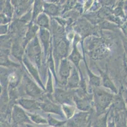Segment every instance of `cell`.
<instances>
[{"label":"cell","instance_id":"6da1fadb","mask_svg":"<svg viewBox=\"0 0 127 127\" xmlns=\"http://www.w3.org/2000/svg\"><path fill=\"white\" fill-rule=\"evenodd\" d=\"M13 122L16 125H22L24 123H31L24 111L17 106H15L12 114Z\"/></svg>","mask_w":127,"mask_h":127},{"label":"cell","instance_id":"7a4b0ae2","mask_svg":"<svg viewBox=\"0 0 127 127\" xmlns=\"http://www.w3.org/2000/svg\"><path fill=\"white\" fill-rule=\"evenodd\" d=\"M87 113H78L66 123V127H85L87 123Z\"/></svg>","mask_w":127,"mask_h":127},{"label":"cell","instance_id":"3957f363","mask_svg":"<svg viewBox=\"0 0 127 127\" xmlns=\"http://www.w3.org/2000/svg\"><path fill=\"white\" fill-rule=\"evenodd\" d=\"M111 100V96L104 92H97L95 94V101L98 108L101 110H104L106 107L108 106Z\"/></svg>","mask_w":127,"mask_h":127},{"label":"cell","instance_id":"277c9868","mask_svg":"<svg viewBox=\"0 0 127 127\" xmlns=\"http://www.w3.org/2000/svg\"><path fill=\"white\" fill-rule=\"evenodd\" d=\"M25 86L27 94L32 96H37L40 95L41 91L37 88L34 83L27 77L25 78Z\"/></svg>","mask_w":127,"mask_h":127},{"label":"cell","instance_id":"5b68a950","mask_svg":"<svg viewBox=\"0 0 127 127\" xmlns=\"http://www.w3.org/2000/svg\"><path fill=\"white\" fill-rule=\"evenodd\" d=\"M41 107H42L43 110H44L45 111L56 113L58 115L61 114V109H60V107L57 106V105H55V104H53L51 102H49V101H48V102L46 101V102L42 104L41 105Z\"/></svg>","mask_w":127,"mask_h":127},{"label":"cell","instance_id":"8992f818","mask_svg":"<svg viewBox=\"0 0 127 127\" xmlns=\"http://www.w3.org/2000/svg\"><path fill=\"white\" fill-rule=\"evenodd\" d=\"M20 103L24 108L28 110H36L39 108V104L34 101L23 99L20 101Z\"/></svg>","mask_w":127,"mask_h":127},{"label":"cell","instance_id":"52a82bcc","mask_svg":"<svg viewBox=\"0 0 127 127\" xmlns=\"http://www.w3.org/2000/svg\"><path fill=\"white\" fill-rule=\"evenodd\" d=\"M56 100L62 103V102H68L70 101L71 96H70V94L64 91L58 90H56Z\"/></svg>","mask_w":127,"mask_h":127},{"label":"cell","instance_id":"ba28073f","mask_svg":"<svg viewBox=\"0 0 127 127\" xmlns=\"http://www.w3.org/2000/svg\"><path fill=\"white\" fill-rule=\"evenodd\" d=\"M70 71V66L69 63L66 60H63L62 62L61 69H60V74L62 76V78L65 80L69 76Z\"/></svg>","mask_w":127,"mask_h":127},{"label":"cell","instance_id":"9c48e42d","mask_svg":"<svg viewBox=\"0 0 127 127\" xmlns=\"http://www.w3.org/2000/svg\"><path fill=\"white\" fill-rule=\"evenodd\" d=\"M107 118L106 115L104 116H101L97 119L92 125V127H108L107 126Z\"/></svg>","mask_w":127,"mask_h":127},{"label":"cell","instance_id":"30bf717a","mask_svg":"<svg viewBox=\"0 0 127 127\" xmlns=\"http://www.w3.org/2000/svg\"><path fill=\"white\" fill-rule=\"evenodd\" d=\"M41 37L42 43H43L44 45L45 49H48L49 40V34L48 31H47L45 29H41Z\"/></svg>","mask_w":127,"mask_h":127},{"label":"cell","instance_id":"8fae6325","mask_svg":"<svg viewBox=\"0 0 127 127\" xmlns=\"http://www.w3.org/2000/svg\"><path fill=\"white\" fill-rule=\"evenodd\" d=\"M66 43L65 42L63 41H60V43L57 46V52H58V54L59 55L62 56V57H63L66 55Z\"/></svg>","mask_w":127,"mask_h":127},{"label":"cell","instance_id":"7c38bea8","mask_svg":"<svg viewBox=\"0 0 127 127\" xmlns=\"http://www.w3.org/2000/svg\"><path fill=\"white\" fill-rule=\"evenodd\" d=\"M48 123L49 125L53 127H62L66 124V122H60V121L57 120L56 119L49 116L48 117Z\"/></svg>","mask_w":127,"mask_h":127},{"label":"cell","instance_id":"4fadbf2b","mask_svg":"<svg viewBox=\"0 0 127 127\" xmlns=\"http://www.w3.org/2000/svg\"><path fill=\"white\" fill-rule=\"evenodd\" d=\"M116 127H127V121L125 115H119L116 118Z\"/></svg>","mask_w":127,"mask_h":127},{"label":"cell","instance_id":"5bb4252c","mask_svg":"<svg viewBox=\"0 0 127 127\" xmlns=\"http://www.w3.org/2000/svg\"><path fill=\"white\" fill-rule=\"evenodd\" d=\"M45 10H46V11L48 12V13L50 14V15H56L58 12V7L55 6L54 4H45Z\"/></svg>","mask_w":127,"mask_h":127},{"label":"cell","instance_id":"9a60e30c","mask_svg":"<svg viewBox=\"0 0 127 127\" xmlns=\"http://www.w3.org/2000/svg\"><path fill=\"white\" fill-rule=\"evenodd\" d=\"M31 120L36 124H46L47 123V120L42 118L38 115H29Z\"/></svg>","mask_w":127,"mask_h":127},{"label":"cell","instance_id":"2e32d148","mask_svg":"<svg viewBox=\"0 0 127 127\" xmlns=\"http://www.w3.org/2000/svg\"><path fill=\"white\" fill-rule=\"evenodd\" d=\"M37 23L40 25L44 27H49V23H48V17L45 15H41L38 17Z\"/></svg>","mask_w":127,"mask_h":127},{"label":"cell","instance_id":"e0dca14e","mask_svg":"<svg viewBox=\"0 0 127 127\" xmlns=\"http://www.w3.org/2000/svg\"><path fill=\"white\" fill-rule=\"evenodd\" d=\"M70 59L73 60V62L74 63H75L76 64H77L78 63V61L80 59V55L79 53L77 52V50H76V48H75V49L73 50L72 52V54L70 56Z\"/></svg>","mask_w":127,"mask_h":127},{"label":"cell","instance_id":"ac0fdd59","mask_svg":"<svg viewBox=\"0 0 127 127\" xmlns=\"http://www.w3.org/2000/svg\"><path fill=\"white\" fill-rule=\"evenodd\" d=\"M77 73L74 72V74H73L71 78H70V81H69V85L70 87H75L77 86V84L78 83V76H77Z\"/></svg>","mask_w":127,"mask_h":127},{"label":"cell","instance_id":"d6986e66","mask_svg":"<svg viewBox=\"0 0 127 127\" xmlns=\"http://www.w3.org/2000/svg\"><path fill=\"white\" fill-rule=\"evenodd\" d=\"M63 109H64V112H65V114L67 116V118H70L73 116V113H74V109L73 108H70L68 106H64L63 107Z\"/></svg>","mask_w":127,"mask_h":127},{"label":"cell","instance_id":"ffe728a7","mask_svg":"<svg viewBox=\"0 0 127 127\" xmlns=\"http://www.w3.org/2000/svg\"><path fill=\"white\" fill-rule=\"evenodd\" d=\"M41 8H42V4H41V1H36L35 4V8H34V18H35V16L39 13V12L41 11Z\"/></svg>","mask_w":127,"mask_h":127},{"label":"cell","instance_id":"44dd1931","mask_svg":"<svg viewBox=\"0 0 127 127\" xmlns=\"http://www.w3.org/2000/svg\"><path fill=\"white\" fill-rule=\"evenodd\" d=\"M25 63H26V65H27V66H28V67H29V69L30 71H31V73H32V74H33V76H34L35 77V78H36V80H37L38 81H39V78H38V76H37V71H35V69H34V67H32V66H29V65L28 62H25Z\"/></svg>","mask_w":127,"mask_h":127},{"label":"cell","instance_id":"7402d4cb","mask_svg":"<svg viewBox=\"0 0 127 127\" xmlns=\"http://www.w3.org/2000/svg\"><path fill=\"white\" fill-rule=\"evenodd\" d=\"M1 127H12L11 126H10V125L8 124L7 123H2L1 125Z\"/></svg>","mask_w":127,"mask_h":127},{"label":"cell","instance_id":"603a6c76","mask_svg":"<svg viewBox=\"0 0 127 127\" xmlns=\"http://www.w3.org/2000/svg\"><path fill=\"white\" fill-rule=\"evenodd\" d=\"M15 127H26V125L24 126V125H17Z\"/></svg>","mask_w":127,"mask_h":127},{"label":"cell","instance_id":"cb8c5ba5","mask_svg":"<svg viewBox=\"0 0 127 127\" xmlns=\"http://www.w3.org/2000/svg\"><path fill=\"white\" fill-rule=\"evenodd\" d=\"M86 127H92V125H91V123H89L88 125Z\"/></svg>","mask_w":127,"mask_h":127},{"label":"cell","instance_id":"d4e9b609","mask_svg":"<svg viewBox=\"0 0 127 127\" xmlns=\"http://www.w3.org/2000/svg\"><path fill=\"white\" fill-rule=\"evenodd\" d=\"M26 127H33V126L31 125H27V124L26 125Z\"/></svg>","mask_w":127,"mask_h":127},{"label":"cell","instance_id":"484cf974","mask_svg":"<svg viewBox=\"0 0 127 127\" xmlns=\"http://www.w3.org/2000/svg\"></svg>","mask_w":127,"mask_h":127},{"label":"cell","instance_id":"4316f807","mask_svg":"<svg viewBox=\"0 0 127 127\" xmlns=\"http://www.w3.org/2000/svg\"></svg>","mask_w":127,"mask_h":127}]
</instances>
